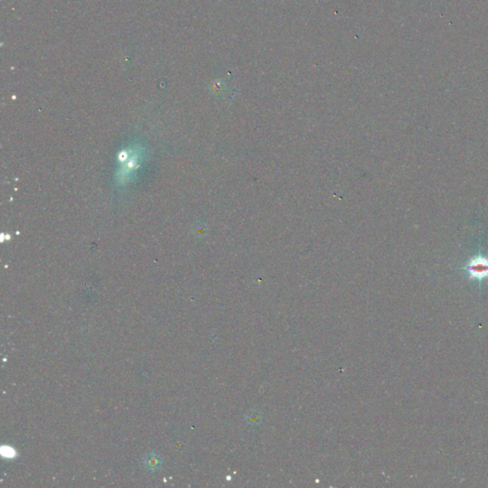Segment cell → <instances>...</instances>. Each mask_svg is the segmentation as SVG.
I'll use <instances>...</instances> for the list:
<instances>
[{"label":"cell","mask_w":488,"mask_h":488,"mask_svg":"<svg viewBox=\"0 0 488 488\" xmlns=\"http://www.w3.org/2000/svg\"><path fill=\"white\" fill-rule=\"evenodd\" d=\"M470 279L482 281L488 278V257L477 255L472 257L465 267Z\"/></svg>","instance_id":"cell-1"}]
</instances>
